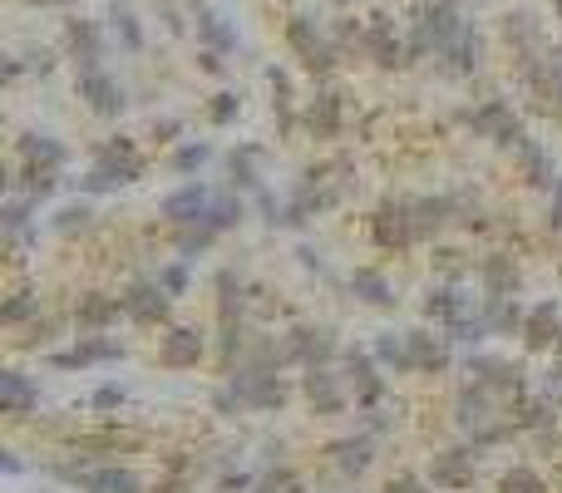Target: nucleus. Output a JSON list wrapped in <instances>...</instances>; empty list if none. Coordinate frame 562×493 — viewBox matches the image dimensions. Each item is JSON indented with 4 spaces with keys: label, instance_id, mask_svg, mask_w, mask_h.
Wrapping results in <instances>:
<instances>
[{
    "label": "nucleus",
    "instance_id": "obj_1",
    "mask_svg": "<svg viewBox=\"0 0 562 493\" xmlns=\"http://www.w3.org/2000/svg\"><path fill=\"white\" fill-rule=\"evenodd\" d=\"M144 177V158L134 153L128 138H108L94 148V168L79 177V193H118V187L138 183Z\"/></svg>",
    "mask_w": 562,
    "mask_h": 493
},
{
    "label": "nucleus",
    "instance_id": "obj_2",
    "mask_svg": "<svg viewBox=\"0 0 562 493\" xmlns=\"http://www.w3.org/2000/svg\"><path fill=\"white\" fill-rule=\"evenodd\" d=\"M463 25H469V20L459 15V0H434V5L420 10V25H414V35H410V55L420 59V55H429V49L439 55Z\"/></svg>",
    "mask_w": 562,
    "mask_h": 493
},
{
    "label": "nucleus",
    "instance_id": "obj_3",
    "mask_svg": "<svg viewBox=\"0 0 562 493\" xmlns=\"http://www.w3.org/2000/svg\"><path fill=\"white\" fill-rule=\"evenodd\" d=\"M469 128H473L479 138H493L498 148H513V153L528 144V134H523V118L513 114L503 99H489V104L473 108V114H469Z\"/></svg>",
    "mask_w": 562,
    "mask_h": 493
},
{
    "label": "nucleus",
    "instance_id": "obj_4",
    "mask_svg": "<svg viewBox=\"0 0 562 493\" xmlns=\"http://www.w3.org/2000/svg\"><path fill=\"white\" fill-rule=\"evenodd\" d=\"M286 45L296 49V59H301L311 74H325V69L335 65V45L316 30V20L311 15H291L286 20Z\"/></svg>",
    "mask_w": 562,
    "mask_h": 493
},
{
    "label": "nucleus",
    "instance_id": "obj_5",
    "mask_svg": "<svg viewBox=\"0 0 562 493\" xmlns=\"http://www.w3.org/2000/svg\"><path fill=\"white\" fill-rule=\"evenodd\" d=\"M232 390H237V400H242V410H252V414L282 410V404H286V385H282V375H276V370H242V375H232Z\"/></svg>",
    "mask_w": 562,
    "mask_h": 493
},
{
    "label": "nucleus",
    "instance_id": "obj_6",
    "mask_svg": "<svg viewBox=\"0 0 562 493\" xmlns=\"http://www.w3.org/2000/svg\"><path fill=\"white\" fill-rule=\"evenodd\" d=\"M79 99H84L99 118H118L128 108L124 84H118L108 69H84V74H79Z\"/></svg>",
    "mask_w": 562,
    "mask_h": 493
},
{
    "label": "nucleus",
    "instance_id": "obj_7",
    "mask_svg": "<svg viewBox=\"0 0 562 493\" xmlns=\"http://www.w3.org/2000/svg\"><path fill=\"white\" fill-rule=\"evenodd\" d=\"M414 237H420V227H414L410 197L380 203V213H375V242H380V246H394V252H404V246H410Z\"/></svg>",
    "mask_w": 562,
    "mask_h": 493
},
{
    "label": "nucleus",
    "instance_id": "obj_8",
    "mask_svg": "<svg viewBox=\"0 0 562 493\" xmlns=\"http://www.w3.org/2000/svg\"><path fill=\"white\" fill-rule=\"evenodd\" d=\"M118 301H124V316H128V321H138V325H163V321H168V301H173V296H168L163 286H158V276H153V282H134L124 296H118Z\"/></svg>",
    "mask_w": 562,
    "mask_h": 493
},
{
    "label": "nucleus",
    "instance_id": "obj_9",
    "mask_svg": "<svg viewBox=\"0 0 562 493\" xmlns=\"http://www.w3.org/2000/svg\"><path fill=\"white\" fill-rule=\"evenodd\" d=\"M108 360H124V345L108 341L104 331H89L74 351L49 355V365H59V370H84V365H108Z\"/></svg>",
    "mask_w": 562,
    "mask_h": 493
},
{
    "label": "nucleus",
    "instance_id": "obj_10",
    "mask_svg": "<svg viewBox=\"0 0 562 493\" xmlns=\"http://www.w3.org/2000/svg\"><path fill=\"white\" fill-rule=\"evenodd\" d=\"M335 355V331L331 325H296L286 335V360H301V365H325Z\"/></svg>",
    "mask_w": 562,
    "mask_h": 493
},
{
    "label": "nucleus",
    "instance_id": "obj_11",
    "mask_svg": "<svg viewBox=\"0 0 562 493\" xmlns=\"http://www.w3.org/2000/svg\"><path fill=\"white\" fill-rule=\"evenodd\" d=\"M65 45H69V55H74L79 74H84V69H104L99 65V59H104V35H99L94 20H84V15L65 20Z\"/></svg>",
    "mask_w": 562,
    "mask_h": 493
},
{
    "label": "nucleus",
    "instance_id": "obj_12",
    "mask_svg": "<svg viewBox=\"0 0 562 493\" xmlns=\"http://www.w3.org/2000/svg\"><path fill=\"white\" fill-rule=\"evenodd\" d=\"M207 203H213V187H203V183H183L177 193H168V197H163V207H158V213H163L173 227H187V222H203Z\"/></svg>",
    "mask_w": 562,
    "mask_h": 493
},
{
    "label": "nucleus",
    "instance_id": "obj_13",
    "mask_svg": "<svg viewBox=\"0 0 562 493\" xmlns=\"http://www.w3.org/2000/svg\"><path fill=\"white\" fill-rule=\"evenodd\" d=\"M301 390H306V400L316 404V414H341V410H345L341 375H331V370H325V365H306V375H301Z\"/></svg>",
    "mask_w": 562,
    "mask_h": 493
},
{
    "label": "nucleus",
    "instance_id": "obj_14",
    "mask_svg": "<svg viewBox=\"0 0 562 493\" xmlns=\"http://www.w3.org/2000/svg\"><path fill=\"white\" fill-rule=\"evenodd\" d=\"M197 360H203V335H197L193 325H173V331L163 335V345H158V365H168V370H193Z\"/></svg>",
    "mask_w": 562,
    "mask_h": 493
},
{
    "label": "nucleus",
    "instance_id": "obj_15",
    "mask_svg": "<svg viewBox=\"0 0 562 493\" xmlns=\"http://www.w3.org/2000/svg\"><path fill=\"white\" fill-rule=\"evenodd\" d=\"M523 341H528V351H548V345L562 341V306L558 301H538L528 311V321H523Z\"/></svg>",
    "mask_w": 562,
    "mask_h": 493
},
{
    "label": "nucleus",
    "instance_id": "obj_16",
    "mask_svg": "<svg viewBox=\"0 0 562 493\" xmlns=\"http://www.w3.org/2000/svg\"><path fill=\"white\" fill-rule=\"evenodd\" d=\"M69 483H79L84 493H138V479L128 469H118V463H108V469H89V473H79V469H59Z\"/></svg>",
    "mask_w": 562,
    "mask_h": 493
},
{
    "label": "nucleus",
    "instance_id": "obj_17",
    "mask_svg": "<svg viewBox=\"0 0 562 493\" xmlns=\"http://www.w3.org/2000/svg\"><path fill=\"white\" fill-rule=\"evenodd\" d=\"M345 385L355 390V400H360V404H375L385 394L380 370H375V360L365 351H345Z\"/></svg>",
    "mask_w": 562,
    "mask_h": 493
},
{
    "label": "nucleus",
    "instance_id": "obj_18",
    "mask_svg": "<svg viewBox=\"0 0 562 493\" xmlns=\"http://www.w3.org/2000/svg\"><path fill=\"white\" fill-rule=\"evenodd\" d=\"M439 59L449 65V74H473V69H479V59H483V39H479V30L463 25L459 35H454L449 45L439 49Z\"/></svg>",
    "mask_w": 562,
    "mask_h": 493
},
{
    "label": "nucleus",
    "instance_id": "obj_19",
    "mask_svg": "<svg viewBox=\"0 0 562 493\" xmlns=\"http://www.w3.org/2000/svg\"><path fill=\"white\" fill-rule=\"evenodd\" d=\"M365 49H370L375 65H385V69H390V65H404V55H410V49L400 45V35H394V25H390L385 15H375V20H370V30H365Z\"/></svg>",
    "mask_w": 562,
    "mask_h": 493
},
{
    "label": "nucleus",
    "instance_id": "obj_20",
    "mask_svg": "<svg viewBox=\"0 0 562 493\" xmlns=\"http://www.w3.org/2000/svg\"><path fill=\"white\" fill-rule=\"evenodd\" d=\"M193 20H197V39H203L207 49H217V55H232V49H237V30L222 20V10L197 5Z\"/></svg>",
    "mask_w": 562,
    "mask_h": 493
},
{
    "label": "nucleus",
    "instance_id": "obj_21",
    "mask_svg": "<svg viewBox=\"0 0 562 493\" xmlns=\"http://www.w3.org/2000/svg\"><path fill=\"white\" fill-rule=\"evenodd\" d=\"M20 158H25L30 168H55L59 173V168L69 163V148L59 144L55 134H25L20 138Z\"/></svg>",
    "mask_w": 562,
    "mask_h": 493
},
{
    "label": "nucleus",
    "instance_id": "obj_22",
    "mask_svg": "<svg viewBox=\"0 0 562 493\" xmlns=\"http://www.w3.org/2000/svg\"><path fill=\"white\" fill-rule=\"evenodd\" d=\"M404 341H410V355H414V370H449V345H444V335H429V331H404Z\"/></svg>",
    "mask_w": 562,
    "mask_h": 493
},
{
    "label": "nucleus",
    "instance_id": "obj_23",
    "mask_svg": "<svg viewBox=\"0 0 562 493\" xmlns=\"http://www.w3.org/2000/svg\"><path fill=\"white\" fill-rule=\"evenodd\" d=\"M39 404V390L20 370H0V414H30Z\"/></svg>",
    "mask_w": 562,
    "mask_h": 493
},
{
    "label": "nucleus",
    "instance_id": "obj_24",
    "mask_svg": "<svg viewBox=\"0 0 562 493\" xmlns=\"http://www.w3.org/2000/svg\"><path fill=\"white\" fill-rule=\"evenodd\" d=\"M469 375L489 390H518V365L498 360V355H469Z\"/></svg>",
    "mask_w": 562,
    "mask_h": 493
},
{
    "label": "nucleus",
    "instance_id": "obj_25",
    "mask_svg": "<svg viewBox=\"0 0 562 493\" xmlns=\"http://www.w3.org/2000/svg\"><path fill=\"white\" fill-rule=\"evenodd\" d=\"M410 213H414V227H420V237L439 232V227L454 222V197H410Z\"/></svg>",
    "mask_w": 562,
    "mask_h": 493
},
{
    "label": "nucleus",
    "instance_id": "obj_26",
    "mask_svg": "<svg viewBox=\"0 0 562 493\" xmlns=\"http://www.w3.org/2000/svg\"><path fill=\"white\" fill-rule=\"evenodd\" d=\"M351 291L360 296L365 306H380V311H385V306H394V286L385 282V272H375V266H355V272H351Z\"/></svg>",
    "mask_w": 562,
    "mask_h": 493
},
{
    "label": "nucleus",
    "instance_id": "obj_27",
    "mask_svg": "<svg viewBox=\"0 0 562 493\" xmlns=\"http://www.w3.org/2000/svg\"><path fill=\"white\" fill-rule=\"evenodd\" d=\"M118 311H124V301H108V296H79V306H74V321H79V331H104L108 321H118Z\"/></svg>",
    "mask_w": 562,
    "mask_h": 493
},
{
    "label": "nucleus",
    "instance_id": "obj_28",
    "mask_svg": "<svg viewBox=\"0 0 562 493\" xmlns=\"http://www.w3.org/2000/svg\"><path fill=\"white\" fill-rule=\"evenodd\" d=\"M473 479V454L469 449H449L434 459V489H463Z\"/></svg>",
    "mask_w": 562,
    "mask_h": 493
},
{
    "label": "nucleus",
    "instance_id": "obj_29",
    "mask_svg": "<svg viewBox=\"0 0 562 493\" xmlns=\"http://www.w3.org/2000/svg\"><path fill=\"white\" fill-rule=\"evenodd\" d=\"M306 124H311V134L316 138H335L341 134V94H316L311 99V108H306Z\"/></svg>",
    "mask_w": 562,
    "mask_h": 493
},
{
    "label": "nucleus",
    "instance_id": "obj_30",
    "mask_svg": "<svg viewBox=\"0 0 562 493\" xmlns=\"http://www.w3.org/2000/svg\"><path fill=\"white\" fill-rule=\"evenodd\" d=\"M203 222H213L217 232H227V227L242 222V187H222V193H213V203H207Z\"/></svg>",
    "mask_w": 562,
    "mask_h": 493
},
{
    "label": "nucleus",
    "instance_id": "obj_31",
    "mask_svg": "<svg viewBox=\"0 0 562 493\" xmlns=\"http://www.w3.org/2000/svg\"><path fill=\"white\" fill-rule=\"evenodd\" d=\"M518 291V272H513V256L493 252L483 262V296H513Z\"/></svg>",
    "mask_w": 562,
    "mask_h": 493
},
{
    "label": "nucleus",
    "instance_id": "obj_32",
    "mask_svg": "<svg viewBox=\"0 0 562 493\" xmlns=\"http://www.w3.org/2000/svg\"><path fill=\"white\" fill-rule=\"evenodd\" d=\"M266 84H272V108H276V114H282V134H291V128H296V99H291V74H286V69L282 65H272V69H266Z\"/></svg>",
    "mask_w": 562,
    "mask_h": 493
},
{
    "label": "nucleus",
    "instance_id": "obj_33",
    "mask_svg": "<svg viewBox=\"0 0 562 493\" xmlns=\"http://www.w3.org/2000/svg\"><path fill=\"white\" fill-rule=\"evenodd\" d=\"M256 163H262V148H252V144L232 148V158H227V168H232V187H252V193H262V173H256Z\"/></svg>",
    "mask_w": 562,
    "mask_h": 493
},
{
    "label": "nucleus",
    "instance_id": "obj_34",
    "mask_svg": "<svg viewBox=\"0 0 562 493\" xmlns=\"http://www.w3.org/2000/svg\"><path fill=\"white\" fill-rule=\"evenodd\" d=\"M35 197H25V193H10L5 197V207H0V222H5V242H20V237L30 232V213H35Z\"/></svg>",
    "mask_w": 562,
    "mask_h": 493
},
{
    "label": "nucleus",
    "instance_id": "obj_35",
    "mask_svg": "<svg viewBox=\"0 0 562 493\" xmlns=\"http://www.w3.org/2000/svg\"><path fill=\"white\" fill-rule=\"evenodd\" d=\"M518 163H523V173H528V183H532V187H548V193H552V183H558V173H552V158L542 153V148L532 144V138L518 148Z\"/></svg>",
    "mask_w": 562,
    "mask_h": 493
},
{
    "label": "nucleus",
    "instance_id": "obj_36",
    "mask_svg": "<svg viewBox=\"0 0 562 493\" xmlns=\"http://www.w3.org/2000/svg\"><path fill=\"white\" fill-rule=\"evenodd\" d=\"M375 360L385 365V370H400V375H410L414 370V355H410V341H404V335H380V341H375Z\"/></svg>",
    "mask_w": 562,
    "mask_h": 493
},
{
    "label": "nucleus",
    "instance_id": "obj_37",
    "mask_svg": "<svg viewBox=\"0 0 562 493\" xmlns=\"http://www.w3.org/2000/svg\"><path fill=\"white\" fill-rule=\"evenodd\" d=\"M463 311H469V301H463L454 286H434L429 301H424V316H434V321H444V325H449L454 316H463Z\"/></svg>",
    "mask_w": 562,
    "mask_h": 493
},
{
    "label": "nucleus",
    "instance_id": "obj_38",
    "mask_svg": "<svg viewBox=\"0 0 562 493\" xmlns=\"http://www.w3.org/2000/svg\"><path fill=\"white\" fill-rule=\"evenodd\" d=\"M213 242H217V227L213 222H187L183 232H177V256H183V262H187V256H203Z\"/></svg>",
    "mask_w": 562,
    "mask_h": 493
},
{
    "label": "nucleus",
    "instance_id": "obj_39",
    "mask_svg": "<svg viewBox=\"0 0 562 493\" xmlns=\"http://www.w3.org/2000/svg\"><path fill=\"white\" fill-rule=\"evenodd\" d=\"M108 20H114V35L124 39L128 55H138V49H144V25H138L134 10H128V5H114V10H108Z\"/></svg>",
    "mask_w": 562,
    "mask_h": 493
},
{
    "label": "nucleus",
    "instance_id": "obj_40",
    "mask_svg": "<svg viewBox=\"0 0 562 493\" xmlns=\"http://www.w3.org/2000/svg\"><path fill=\"white\" fill-rule=\"evenodd\" d=\"M217 296H222V301H217V316H222V325L237 321V316H242V282H237L232 272H222V276H217Z\"/></svg>",
    "mask_w": 562,
    "mask_h": 493
},
{
    "label": "nucleus",
    "instance_id": "obj_41",
    "mask_svg": "<svg viewBox=\"0 0 562 493\" xmlns=\"http://www.w3.org/2000/svg\"><path fill=\"white\" fill-rule=\"evenodd\" d=\"M207 158H213V144H207V138H193V144H183L173 153V173H197Z\"/></svg>",
    "mask_w": 562,
    "mask_h": 493
},
{
    "label": "nucleus",
    "instance_id": "obj_42",
    "mask_svg": "<svg viewBox=\"0 0 562 493\" xmlns=\"http://www.w3.org/2000/svg\"><path fill=\"white\" fill-rule=\"evenodd\" d=\"M335 454H341V469H345V473H365V463H370V434L335 444Z\"/></svg>",
    "mask_w": 562,
    "mask_h": 493
},
{
    "label": "nucleus",
    "instance_id": "obj_43",
    "mask_svg": "<svg viewBox=\"0 0 562 493\" xmlns=\"http://www.w3.org/2000/svg\"><path fill=\"white\" fill-rule=\"evenodd\" d=\"M498 493H548V483H542V473H532L528 463H518L513 473H503Z\"/></svg>",
    "mask_w": 562,
    "mask_h": 493
},
{
    "label": "nucleus",
    "instance_id": "obj_44",
    "mask_svg": "<svg viewBox=\"0 0 562 493\" xmlns=\"http://www.w3.org/2000/svg\"><path fill=\"white\" fill-rule=\"evenodd\" d=\"M35 311H39V296H35V291H15L5 306H0V321H5V325H20L25 316H35Z\"/></svg>",
    "mask_w": 562,
    "mask_h": 493
},
{
    "label": "nucleus",
    "instance_id": "obj_45",
    "mask_svg": "<svg viewBox=\"0 0 562 493\" xmlns=\"http://www.w3.org/2000/svg\"><path fill=\"white\" fill-rule=\"evenodd\" d=\"M89 217H94V213H89V203H69V207H59L49 227H55L59 237H69V232H79V227H89Z\"/></svg>",
    "mask_w": 562,
    "mask_h": 493
},
{
    "label": "nucleus",
    "instance_id": "obj_46",
    "mask_svg": "<svg viewBox=\"0 0 562 493\" xmlns=\"http://www.w3.org/2000/svg\"><path fill=\"white\" fill-rule=\"evenodd\" d=\"M237 114H242V99H237L232 89H222V94H213V104H207V118H213L217 128H227Z\"/></svg>",
    "mask_w": 562,
    "mask_h": 493
},
{
    "label": "nucleus",
    "instance_id": "obj_47",
    "mask_svg": "<svg viewBox=\"0 0 562 493\" xmlns=\"http://www.w3.org/2000/svg\"><path fill=\"white\" fill-rule=\"evenodd\" d=\"M256 493H301V483L291 479V469H276V473H266V479L256 483Z\"/></svg>",
    "mask_w": 562,
    "mask_h": 493
},
{
    "label": "nucleus",
    "instance_id": "obj_48",
    "mask_svg": "<svg viewBox=\"0 0 562 493\" xmlns=\"http://www.w3.org/2000/svg\"><path fill=\"white\" fill-rule=\"evenodd\" d=\"M158 286H163L168 296H183V291H187V266H183V262L163 266V272H158Z\"/></svg>",
    "mask_w": 562,
    "mask_h": 493
},
{
    "label": "nucleus",
    "instance_id": "obj_49",
    "mask_svg": "<svg viewBox=\"0 0 562 493\" xmlns=\"http://www.w3.org/2000/svg\"><path fill=\"white\" fill-rule=\"evenodd\" d=\"M89 404H94V410H118V404H124V390H118V385H99V390L89 394Z\"/></svg>",
    "mask_w": 562,
    "mask_h": 493
},
{
    "label": "nucleus",
    "instance_id": "obj_50",
    "mask_svg": "<svg viewBox=\"0 0 562 493\" xmlns=\"http://www.w3.org/2000/svg\"><path fill=\"white\" fill-rule=\"evenodd\" d=\"M385 493H429V489H424V479H414V473H400V479L385 483Z\"/></svg>",
    "mask_w": 562,
    "mask_h": 493
},
{
    "label": "nucleus",
    "instance_id": "obj_51",
    "mask_svg": "<svg viewBox=\"0 0 562 493\" xmlns=\"http://www.w3.org/2000/svg\"><path fill=\"white\" fill-rule=\"evenodd\" d=\"M548 227L552 232H562V177L552 183V207H548Z\"/></svg>",
    "mask_w": 562,
    "mask_h": 493
},
{
    "label": "nucleus",
    "instance_id": "obj_52",
    "mask_svg": "<svg viewBox=\"0 0 562 493\" xmlns=\"http://www.w3.org/2000/svg\"><path fill=\"white\" fill-rule=\"evenodd\" d=\"M542 394L552 400V410L562 404V365H558V370H548V380H542Z\"/></svg>",
    "mask_w": 562,
    "mask_h": 493
},
{
    "label": "nucleus",
    "instance_id": "obj_53",
    "mask_svg": "<svg viewBox=\"0 0 562 493\" xmlns=\"http://www.w3.org/2000/svg\"><path fill=\"white\" fill-rule=\"evenodd\" d=\"M252 489V473H222V493H246Z\"/></svg>",
    "mask_w": 562,
    "mask_h": 493
},
{
    "label": "nucleus",
    "instance_id": "obj_54",
    "mask_svg": "<svg viewBox=\"0 0 562 493\" xmlns=\"http://www.w3.org/2000/svg\"><path fill=\"white\" fill-rule=\"evenodd\" d=\"M177 134H183V124H177V118H163V124H153V138H163V144H173Z\"/></svg>",
    "mask_w": 562,
    "mask_h": 493
},
{
    "label": "nucleus",
    "instance_id": "obj_55",
    "mask_svg": "<svg viewBox=\"0 0 562 493\" xmlns=\"http://www.w3.org/2000/svg\"><path fill=\"white\" fill-rule=\"evenodd\" d=\"M296 256H301V266H306V272H321V276H325V262L311 252V246H301V252H296Z\"/></svg>",
    "mask_w": 562,
    "mask_h": 493
},
{
    "label": "nucleus",
    "instance_id": "obj_56",
    "mask_svg": "<svg viewBox=\"0 0 562 493\" xmlns=\"http://www.w3.org/2000/svg\"><path fill=\"white\" fill-rule=\"evenodd\" d=\"M0 469H5V473H25V463H20L15 454H0Z\"/></svg>",
    "mask_w": 562,
    "mask_h": 493
},
{
    "label": "nucleus",
    "instance_id": "obj_57",
    "mask_svg": "<svg viewBox=\"0 0 562 493\" xmlns=\"http://www.w3.org/2000/svg\"><path fill=\"white\" fill-rule=\"evenodd\" d=\"M158 493H183V483H163V489H158Z\"/></svg>",
    "mask_w": 562,
    "mask_h": 493
},
{
    "label": "nucleus",
    "instance_id": "obj_58",
    "mask_svg": "<svg viewBox=\"0 0 562 493\" xmlns=\"http://www.w3.org/2000/svg\"><path fill=\"white\" fill-rule=\"evenodd\" d=\"M552 5H558V20H562V0H552Z\"/></svg>",
    "mask_w": 562,
    "mask_h": 493
}]
</instances>
